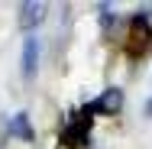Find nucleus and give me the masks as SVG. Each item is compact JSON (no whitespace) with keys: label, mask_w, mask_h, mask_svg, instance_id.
I'll list each match as a JSON object with an SVG mask.
<instances>
[{"label":"nucleus","mask_w":152,"mask_h":149,"mask_svg":"<svg viewBox=\"0 0 152 149\" xmlns=\"http://www.w3.org/2000/svg\"><path fill=\"white\" fill-rule=\"evenodd\" d=\"M142 114H146V117H152V97L146 101V107H142Z\"/></svg>","instance_id":"0eeeda50"},{"label":"nucleus","mask_w":152,"mask_h":149,"mask_svg":"<svg viewBox=\"0 0 152 149\" xmlns=\"http://www.w3.org/2000/svg\"><path fill=\"white\" fill-rule=\"evenodd\" d=\"M45 3H39V0H26V3H20V13H16V23H20V29L32 36V29L45 20Z\"/></svg>","instance_id":"7ed1b4c3"},{"label":"nucleus","mask_w":152,"mask_h":149,"mask_svg":"<svg viewBox=\"0 0 152 149\" xmlns=\"http://www.w3.org/2000/svg\"><path fill=\"white\" fill-rule=\"evenodd\" d=\"M7 133L16 136V139H23V143H32V139H36V130H32V123H29V114H26V110L13 114L10 123H7Z\"/></svg>","instance_id":"20e7f679"},{"label":"nucleus","mask_w":152,"mask_h":149,"mask_svg":"<svg viewBox=\"0 0 152 149\" xmlns=\"http://www.w3.org/2000/svg\"><path fill=\"white\" fill-rule=\"evenodd\" d=\"M97 10H100V26H104V29H110V26H113V20H117V16H113V7H110V3H100Z\"/></svg>","instance_id":"423d86ee"},{"label":"nucleus","mask_w":152,"mask_h":149,"mask_svg":"<svg viewBox=\"0 0 152 149\" xmlns=\"http://www.w3.org/2000/svg\"><path fill=\"white\" fill-rule=\"evenodd\" d=\"M39 55H42V39L32 32L23 39V49H20V65H23V78H36L39 71Z\"/></svg>","instance_id":"f03ea898"},{"label":"nucleus","mask_w":152,"mask_h":149,"mask_svg":"<svg viewBox=\"0 0 152 149\" xmlns=\"http://www.w3.org/2000/svg\"><path fill=\"white\" fill-rule=\"evenodd\" d=\"M152 49V26L146 16H133V26H129V55H146Z\"/></svg>","instance_id":"f257e3e1"},{"label":"nucleus","mask_w":152,"mask_h":149,"mask_svg":"<svg viewBox=\"0 0 152 149\" xmlns=\"http://www.w3.org/2000/svg\"><path fill=\"white\" fill-rule=\"evenodd\" d=\"M120 110H123V91L120 88H107L100 97H97V114L113 117V114H120Z\"/></svg>","instance_id":"39448f33"}]
</instances>
